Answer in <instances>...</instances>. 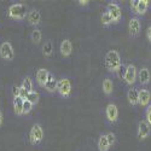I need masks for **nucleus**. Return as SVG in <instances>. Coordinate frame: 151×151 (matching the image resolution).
<instances>
[{
  "label": "nucleus",
  "instance_id": "obj_4",
  "mask_svg": "<svg viewBox=\"0 0 151 151\" xmlns=\"http://www.w3.org/2000/svg\"><path fill=\"white\" fill-rule=\"evenodd\" d=\"M57 92L62 98H68L71 93V82L68 78H63L58 80V86H57Z\"/></svg>",
  "mask_w": 151,
  "mask_h": 151
},
{
  "label": "nucleus",
  "instance_id": "obj_34",
  "mask_svg": "<svg viewBox=\"0 0 151 151\" xmlns=\"http://www.w3.org/2000/svg\"><path fill=\"white\" fill-rule=\"evenodd\" d=\"M78 4H79L80 6H87V5L90 4V1H88V0H79Z\"/></svg>",
  "mask_w": 151,
  "mask_h": 151
},
{
  "label": "nucleus",
  "instance_id": "obj_2",
  "mask_svg": "<svg viewBox=\"0 0 151 151\" xmlns=\"http://www.w3.org/2000/svg\"><path fill=\"white\" fill-rule=\"evenodd\" d=\"M7 16L12 19L22 21L28 16V7H27V5L21 4V3L12 4L7 10Z\"/></svg>",
  "mask_w": 151,
  "mask_h": 151
},
{
  "label": "nucleus",
  "instance_id": "obj_10",
  "mask_svg": "<svg viewBox=\"0 0 151 151\" xmlns=\"http://www.w3.org/2000/svg\"><path fill=\"white\" fill-rule=\"evenodd\" d=\"M105 116L110 123H115L119 119V109L114 103H110L105 108Z\"/></svg>",
  "mask_w": 151,
  "mask_h": 151
},
{
  "label": "nucleus",
  "instance_id": "obj_27",
  "mask_svg": "<svg viewBox=\"0 0 151 151\" xmlns=\"http://www.w3.org/2000/svg\"><path fill=\"white\" fill-rule=\"evenodd\" d=\"M33 104L29 102V100H24L23 102V115H27V114H29V112L32 111V109H33Z\"/></svg>",
  "mask_w": 151,
  "mask_h": 151
},
{
  "label": "nucleus",
  "instance_id": "obj_21",
  "mask_svg": "<svg viewBox=\"0 0 151 151\" xmlns=\"http://www.w3.org/2000/svg\"><path fill=\"white\" fill-rule=\"evenodd\" d=\"M110 145L106 139V134H102L98 139V150L99 151H109Z\"/></svg>",
  "mask_w": 151,
  "mask_h": 151
},
{
  "label": "nucleus",
  "instance_id": "obj_14",
  "mask_svg": "<svg viewBox=\"0 0 151 151\" xmlns=\"http://www.w3.org/2000/svg\"><path fill=\"white\" fill-rule=\"evenodd\" d=\"M50 74L51 73H48V70L41 68L36 71V75H35V79H36V82L37 85H39L40 87H45L47 80H48V76H50Z\"/></svg>",
  "mask_w": 151,
  "mask_h": 151
},
{
  "label": "nucleus",
  "instance_id": "obj_26",
  "mask_svg": "<svg viewBox=\"0 0 151 151\" xmlns=\"http://www.w3.org/2000/svg\"><path fill=\"white\" fill-rule=\"evenodd\" d=\"M100 21H102V23H103V26H110L111 23H114V21H112V18H111V16L109 15V12H104V14L102 15V17H100Z\"/></svg>",
  "mask_w": 151,
  "mask_h": 151
},
{
  "label": "nucleus",
  "instance_id": "obj_1",
  "mask_svg": "<svg viewBox=\"0 0 151 151\" xmlns=\"http://www.w3.org/2000/svg\"><path fill=\"white\" fill-rule=\"evenodd\" d=\"M104 60H105L106 69L111 73H116L119 70V68L122 65L121 57H120L119 52L115 51V50H110V51H108L106 55H105Z\"/></svg>",
  "mask_w": 151,
  "mask_h": 151
},
{
  "label": "nucleus",
  "instance_id": "obj_29",
  "mask_svg": "<svg viewBox=\"0 0 151 151\" xmlns=\"http://www.w3.org/2000/svg\"><path fill=\"white\" fill-rule=\"evenodd\" d=\"M126 67H127V65H123V64H122V65L119 68V70L116 71L119 79H121V80L124 79V75H126Z\"/></svg>",
  "mask_w": 151,
  "mask_h": 151
},
{
  "label": "nucleus",
  "instance_id": "obj_20",
  "mask_svg": "<svg viewBox=\"0 0 151 151\" xmlns=\"http://www.w3.org/2000/svg\"><path fill=\"white\" fill-rule=\"evenodd\" d=\"M102 88H103L104 94L110 96V94L112 93V91H114V82H112V80H111V79H109V78H106V79L103 81Z\"/></svg>",
  "mask_w": 151,
  "mask_h": 151
},
{
  "label": "nucleus",
  "instance_id": "obj_28",
  "mask_svg": "<svg viewBox=\"0 0 151 151\" xmlns=\"http://www.w3.org/2000/svg\"><path fill=\"white\" fill-rule=\"evenodd\" d=\"M106 139H108L109 145L112 146V145L115 144V142H116V137H115V134L112 133V132H109V133H106Z\"/></svg>",
  "mask_w": 151,
  "mask_h": 151
},
{
  "label": "nucleus",
  "instance_id": "obj_7",
  "mask_svg": "<svg viewBox=\"0 0 151 151\" xmlns=\"http://www.w3.org/2000/svg\"><path fill=\"white\" fill-rule=\"evenodd\" d=\"M137 79H138V70H137L135 65L131 63V64H128L127 67H126V75H124L123 80L127 85L132 86L137 81Z\"/></svg>",
  "mask_w": 151,
  "mask_h": 151
},
{
  "label": "nucleus",
  "instance_id": "obj_19",
  "mask_svg": "<svg viewBox=\"0 0 151 151\" xmlns=\"http://www.w3.org/2000/svg\"><path fill=\"white\" fill-rule=\"evenodd\" d=\"M23 102L24 100L19 97L14 98V102H12V105H14V111L17 116L23 115Z\"/></svg>",
  "mask_w": 151,
  "mask_h": 151
},
{
  "label": "nucleus",
  "instance_id": "obj_9",
  "mask_svg": "<svg viewBox=\"0 0 151 151\" xmlns=\"http://www.w3.org/2000/svg\"><path fill=\"white\" fill-rule=\"evenodd\" d=\"M142 30V22L138 17H132L129 19L128 23V32H129V36L132 37H137L140 34Z\"/></svg>",
  "mask_w": 151,
  "mask_h": 151
},
{
  "label": "nucleus",
  "instance_id": "obj_36",
  "mask_svg": "<svg viewBox=\"0 0 151 151\" xmlns=\"http://www.w3.org/2000/svg\"><path fill=\"white\" fill-rule=\"evenodd\" d=\"M3 121H4V116H3V112L0 110V127L3 126Z\"/></svg>",
  "mask_w": 151,
  "mask_h": 151
},
{
  "label": "nucleus",
  "instance_id": "obj_32",
  "mask_svg": "<svg viewBox=\"0 0 151 151\" xmlns=\"http://www.w3.org/2000/svg\"><path fill=\"white\" fill-rule=\"evenodd\" d=\"M28 91H26V90H24V88H22V87H21V91H19V98H22L23 100H26L27 99V97H28Z\"/></svg>",
  "mask_w": 151,
  "mask_h": 151
},
{
  "label": "nucleus",
  "instance_id": "obj_15",
  "mask_svg": "<svg viewBox=\"0 0 151 151\" xmlns=\"http://www.w3.org/2000/svg\"><path fill=\"white\" fill-rule=\"evenodd\" d=\"M127 99H128V103L132 106L139 105V90L134 88V87H131L127 92Z\"/></svg>",
  "mask_w": 151,
  "mask_h": 151
},
{
  "label": "nucleus",
  "instance_id": "obj_33",
  "mask_svg": "<svg viewBox=\"0 0 151 151\" xmlns=\"http://www.w3.org/2000/svg\"><path fill=\"white\" fill-rule=\"evenodd\" d=\"M138 3H139V0H132L131 1V10L133 14H135V10H137V6H138Z\"/></svg>",
  "mask_w": 151,
  "mask_h": 151
},
{
  "label": "nucleus",
  "instance_id": "obj_6",
  "mask_svg": "<svg viewBox=\"0 0 151 151\" xmlns=\"http://www.w3.org/2000/svg\"><path fill=\"white\" fill-rule=\"evenodd\" d=\"M151 134V126L145 121L142 120L138 123V129H137V137L139 140H145Z\"/></svg>",
  "mask_w": 151,
  "mask_h": 151
},
{
  "label": "nucleus",
  "instance_id": "obj_3",
  "mask_svg": "<svg viewBox=\"0 0 151 151\" xmlns=\"http://www.w3.org/2000/svg\"><path fill=\"white\" fill-rule=\"evenodd\" d=\"M44 139V129L39 123H34L29 131V142L32 145H39Z\"/></svg>",
  "mask_w": 151,
  "mask_h": 151
},
{
  "label": "nucleus",
  "instance_id": "obj_23",
  "mask_svg": "<svg viewBox=\"0 0 151 151\" xmlns=\"http://www.w3.org/2000/svg\"><path fill=\"white\" fill-rule=\"evenodd\" d=\"M30 39H32L33 44H35V45L40 44V41H41V39H42V33H41V30L37 29V28H35V29L32 32V34H30Z\"/></svg>",
  "mask_w": 151,
  "mask_h": 151
},
{
  "label": "nucleus",
  "instance_id": "obj_35",
  "mask_svg": "<svg viewBox=\"0 0 151 151\" xmlns=\"http://www.w3.org/2000/svg\"><path fill=\"white\" fill-rule=\"evenodd\" d=\"M146 37H147V41L149 42H151V26L147 28V30H146Z\"/></svg>",
  "mask_w": 151,
  "mask_h": 151
},
{
  "label": "nucleus",
  "instance_id": "obj_8",
  "mask_svg": "<svg viewBox=\"0 0 151 151\" xmlns=\"http://www.w3.org/2000/svg\"><path fill=\"white\" fill-rule=\"evenodd\" d=\"M106 12H109V15L111 16L114 23H119L122 18V12L120 6L116 3H109L106 5Z\"/></svg>",
  "mask_w": 151,
  "mask_h": 151
},
{
  "label": "nucleus",
  "instance_id": "obj_13",
  "mask_svg": "<svg viewBox=\"0 0 151 151\" xmlns=\"http://www.w3.org/2000/svg\"><path fill=\"white\" fill-rule=\"evenodd\" d=\"M150 79H151V74H150V70L144 67L142 69L138 70V81L142 86H146L149 82H150Z\"/></svg>",
  "mask_w": 151,
  "mask_h": 151
},
{
  "label": "nucleus",
  "instance_id": "obj_5",
  "mask_svg": "<svg viewBox=\"0 0 151 151\" xmlns=\"http://www.w3.org/2000/svg\"><path fill=\"white\" fill-rule=\"evenodd\" d=\"M0 57H1L4 60L11 62L14 60L15 58V51H14V47L9 41H5L0 45Z\"/></svg>",
  "mask_w": 151,
  "mask_h": 151
},
{
  "label": "nucleus",
  "instance_id": "obj_31",
  "mask_svg": "<svg viewBox=\"0 0 151 151\" xmlns=\"http://www.w3.org/2000/svg\"><path fill=\"white\" fill-rule=\"evenodd\" d=\"M19 91H21V86H14L12 87V94H14V98L19 97Z\"/></svg>",
  "mask_w": 151,
  "mask_h": 151
},
{
  "label": "nucleus",
  "instance_id": "obj_11",
  "mask_svg": "<svg viewBox=\"0 0 151 151\" xmlns=\"http://www.w3.org/2000/svg\"><path fill=\"white\" fill-rule=\"evenodd\" d=\"M27 21H28V23L30 24V26H33V27H37V26L40 24V22H41V14H40V12L37 11V10L33 9L32 11L28 12Z\"/></svg>",
  "mask_w": 151,
  "mask_h": 151
},
{
  "label": "nucleus",
  "instance_id": "obj_24",
  "mask_svg": "<svg viewBox=\"0 0 151 151\" xmlns=\"http://www.w3.org/2000/svg\"><path fill=\"white\" fill-rule=\"evenodd\" d=\"M22 88H24L28 92H32L33 91V80L30 79V76H26L22 81V85H21Z\"/></svg>",
  "mask_w": 151,
  "mask_h": 151
},
{
  "label": "nucleus",
  "instance_id": "obj_17",
  "mask_svg": "<svg viewBox=\"0 0 151 151\" xmlns=\"http://www.w3.org/2000/svg\"><path fill=\"white\" fill-rule=\"evenodd\" d=\"M57 86H58V80L53 76L52 74H50V76H48V80L45 85V90L50 93H53L57 91Z\"/></svg>",
  "mask_w": 151,
  "mask_h": 151
},
{
  "label": "nucleus",
  "instance_id": "obj_30",
  "mask_svg": "<svg viewBox=\"0 0 151 151\" xmlns=\"http://www.w3.org/2000/svg\"><path fill=\"white\" fill-rule=\"evenodd\" d=\"M145 121L151 126V104L145 110Z\"/></svg>",
  "mask_w": 151,
  "mask_h": 151
},
{
  "label": "nucleus",
  "instance_id": "obj_16",
  "mask_svg": "<svg viewBox=\"0 0 151 151\" xmlns=\"http://www.w3.org/2000/svg\"><path fill=\"white\" fill-rule=\"evenodd\" d=\"M59 51H60V55L63 57H69L73 52V44L69 39H64L62 42H60V46H59Z\"/></svg>",
  "mask_w": 151,
  "mask_h": 151
},
{
  "label": "nucleus",
  "instance_id": "obj_22",
  "mask_svg": "<svg viewBox=\"0 0 151 151\" xmlns=\"http://www.w3.org/2000/svg\"><path fill=\"white\" fill-rule=\"evenodd\" d=\"M52 53H53V44L51 40H47V41H45V44L42 46V55H44V57L48 58L52 56Z\"/></svg>",
  "mask_w": 151,
  "mask_h": 151
},
{
  "label": "nucleus",
  "instance_id": "obj_25",
  "mask_svg": "<svg viewBox=\"0 0 151 151\" xmlns=\"http://www.w3.org/2000/svg\"><path fill=\"white\" fill-rule=\"evenodd\" d=\"M27 100H29V102H30L33 105H35V104L39 103V100H40V94L37 93L36 91H32V92L28 93Z\"/></svg>",
  "mask_w": 151,
  "mask_h": 151
},
{
  "label": "nucleus",
  "instance_id": "obj_18",
  "mask_svg": "<svg viewBox=\"0 0 151 151\" xmlns=\"http://www.w3.org/2000/svg\"><path fill=\"white\" fill-rule=\"evenodd\" d=\"M149 6H150L149 0H139L134 15H137V16H144L147 12V10H149Z\"/></svg>",
  "mask_w": 151,
  "mask_h": 151
},
{
  "label": "nucleus",
  "instance_id": "obj_12",
  "mask_svg": "<svg viewBox=\"0 0 151 151\" xmlns=\"http://www.w3.org/2000/svg\"><path fill=\"white\" fill-rule=\"evenodd\" d=\"M151 104V93L146 88L139 90V105L143 108H147Z\"/></svg>",
  "mask_w": 151,
  "mask_h": 151
}]
</instances>
